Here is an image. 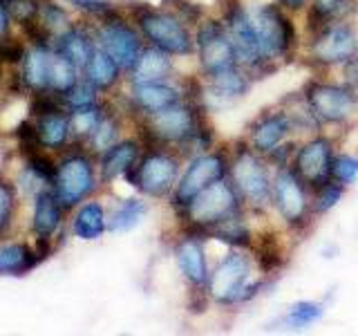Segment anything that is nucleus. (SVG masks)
Instances as JSON below:
<instances>
[{
    "label": "nucleus",
    "instance_id": "nucleus-1",
    "mask_svg": "<svg viewBox=\"0 0 358 336\" xmlns=\"http://www.w3.org/2000/svg\"><path fill=\"white\" fill-rule=\"evenodd\" d=\"M255 258L242 249L231 246V251L210 269L206 294L222 307H235L253 300L268 285L266 278H255Z\"/></svg>",
    "mask_w": 358,
    "mask_h": 336
},
{
    "label": "nucleus",
    "instance_id": "nucleus-2",
    "mask_svg": "<svg viewBox=\"0 0 358 336\" xmlns=\"http://www.w3.org/2000/svg\"><path fill=\"white\" fill-rule=\"evenodd\" d=\"M229 179L238 190L246 211H266L271 206L273 173L271 162L251 148L246 139L235 141L229 162Z\"/></svg>",
    "mask_w": 358,
    "mask_h": 336
},
{
    "label": "nucleus",
    "instance_id": "nucleus-3",
    "mask_svg": "<svg viewBox=\"0 0 358 336\" xmlns=\"http://www.w3.org/2000/svg\"><path fill=\"white\" fill-rule=\"evenodd\" d=\"M253 36L262 59L275 65V61H289L298 45V31L289 11L278 3H253L246 7Z\"/></svg>",
    "mask_w": 358,
    "mask_h": 336
},
{
    "label": "nucleus",
    "instance_id": "nucleus-4",
    "mask_svg": "<svg viewBox=\"0 0 358 336\" xmlns=\"http://www.w3.org/2000/svg\"><path fill=\"white\" fill-rule=\"evenodd\" d=\"M238 211H244V204L238 195V190L231 184L229 177H222L213 182L204 190L188 202L184 209L175 211L177 218L182 220L184 231L201 233L208 238V233L222 224L227 218L235 216Z\"/></svg>",
    "mask_w": 358,
    "mask_h": 336
},
{
    "label": "nucleus",
    "instance_id": "nucleus-5",
    "mask_svg": "<svg viewBox=\"0 0 358 336\" xmlns=\"http://www.w3.org/2000/svg\"><path fill=\"white\" fill-rule=\"evenodd\" d=\"M134 25L143 41L173 56H188L195 52V31L171 9H155L137 3L132 7Z\"/></svg>",
    "mask_w": 358,
    "mask_h": 336
},
{
    "label": "nucleus",
    "instance_id": "nucleus-6",
    "mask_svg": "<svg viewBox=\"0 0 358 336\" xmlns=\"http://www.w3.org/2000/svg\"><path fill=\"white\" fill-rule=\"evenodd\" d=\"M182 175V155L168 146H145L139 162L126 175L128 182L148 197H171Z\"/></svg>",
    "mask_w": 358,
    "mask_h": 336
},
{
    "label": "nucleus",
    "instance_id": "nucleus-7",
    "mask_svg": "<svg viewBox=\"0 0 358 336\" xmlns=\"http://www.w3.org/2000/svg\"><path fill=\"white\" fill-rule=\"evenodd\" d=\"M300 94L320 126H345L358 115V92L347 83L311 78Z\"/></svg>",
    "mask_w": 358,
    "mask_h": 336
},
{
    "label": "nucleus",
    "instance_id": "nucleus-8",
    "mask_svg": "<svg viewBox=\"0 0 358 336\" xmlns=\"http://www.w3.org/2000/svg\"><path fill=\"white\" fill-rule=\"evenodd\" d=\"M271 206L278 211L289 229L305 231L311 218V188L302 182L298 173L289 166H280L273 173V188H271Z\"/></svg>",
    "mask_w": 358,
    "mask_h": 336
},
{
    "label": "nucleus",
    "instance_id": "nucleus-9",
    "mask_svg": "<svg viewBox=\"0 0 358 336\" xmlns=\"http://www.w3.org/2000/svg\"><path fill=\"white\" fill-rule=\"evenodd\" d=\"M195 52L201 78H210L240 65L233 38L222 18H201L195 29Z\"/></svg>",
    "mask_w": 358,
    "mask_h": 336
},
{
    "label": "nucleus",
    "instance_id": "nucleus-10",
    "mask_svg": "<svg viewBox=\"0 0 358 336\" xmlns=\"http://www.w3.org/2000/svg\"><path fill=\"white\" fill-rule=\"evenodd\" d=\"M229 162L231 153L227 148H213L190 157L188 166L179 175V182L171 195V206L175 211L184 209L199 190H204L222 177H229Z\"/></svg>",
    "mask_w": 358,
    "mask_h": 336
},
{
    "label": "nucleus",
    "instance_id": "nucleus-11",
    "mask_svg": "<svg viewBox=\"0 0 358 336\" xmlns=\"http://www.w3.org/2000/svg\"><path fill=\"white\" fill-rule=\"evenodd\" d=\"M52 190L63 209H74L81 202H85L96 190V173L92 157L83 150L63 157V162L56 164Z\"/></svg>",
    "mask_w": 358,
    "mask_h": 336
},
{
    "label": "nucleus",
    "instance_id": "nucleus-12",
    "mask_svg": "<svg viewBox=\"0 0 358 336\" xmlns=\"http://www.w3.org/2000/svg\"><path fill=\"white\" fill-rule=\"evenodd\" d=\"M358 54V34L345 18L331 20L318 31L311 34L307 59L313 67H336L345 65Z\"/></svg>",
    "mask_w": 358,
    "mask_h": 336
},
{
    "label": "nucleus",
    "instance_id": "nucleus-13",
    "mask_svg": "<svg viewBox=\"0 0 358 336\" xmlns=\"http://www.w3.org/2000/svg\"><path fill=\"white\" fill-rule=\"evenodd\" d=\"M94 41L101 50H106L112 59L119 63L123 72H130L143 52V36L130 22L121 16V11L112 9L110 14L101 18L96 27Z\"/></svg>",
    "mask_w": 358,
    "mask_h": 336
},
{
    "label": "nucleus",
    "instance_id": "nucleus-14",
    "mask_svg": "<svg viewBox=\"0 0 358 336\" xmlns=\"http://www.w3.org/2000/svg\"><path fill=\"white\" fill-rule=\"evenodd\" d=\"M222 20L233 38L240 65L246 67L253 78H262L264 74H271L275 70V65L266 63L262 59L260 50H257L255 36H253L249 16H246V7L240 0H222Z\"/></svg>",
    "mask_w": 358,
    "mask_h": 336
},
{
    "label": "nucleus",
    "instance_id": "nucleus-15",
    "mask_svg": "<svg viewBox=\"0 0 358 336\" xmlns=\"http://www.w3.org/2000/svg\"><path fill=\"white\" fill-rule=\"evenodd\" d=\"M334 157V139L327 134H316L305 144L296 146V153L291 157V168L313 190L331 179Z\"/></svg>",
    "mask_w": 358,
    "mask_h": 336
},
{
    "label": "nucleus",
    "instance_id": "nucleus-16",
    "mask_svg": "<svg viewBox=\"0 0 358 336\" xmlns=\"http://www.w3.org/2000/svg\"><path fill=\"white\" fill-rule=\"evenodd\" d=\"M206 235L182 231L179 240L175 242V260L184 280L188 283L193 294H206L210 267L206 255Z\"/></svg>",
    "mask_w": 358,
    "mask_h": 336
},
{
    "label": "nucleus",
    "instance_id": "nucleus-17",
    "mask_svg": "<svg viewBox=\"0 0 358 336\" xmlns=\"http://www.w3.org/2000/svg\"><path fill=\"white\" fill-rule=\"evenodd\" d=\"M294 130H296V123L291 119L287 108L266 110L249 126L246 141L251 144L253 150L268 157L271 153H275L280 146L289 141Z\"/></svg>",
    "mask_w": 358,
    "mask_h": 336
},
{
    "label": "nucleus",
    "instance_id": "nucleus-18",
    "mask_svg": "<svg viewBox=\"0 0 358 336\" xmlns=\"http://www.w3.org/2000/svg\"><path fill=\"white\" fill-rule=\"evenodd\" d=\"M182 99H186L184 83L177 85L173 83V78H168V81H152V83H134L130 90V104L143 117L157 115V112L179 104Z\"/></svg>",
    "mask_w": 358,
    "mask_h": 336
},
{
    "label": "nucleus",
    "instance_id": "nucleus-19",
    "mask_svg": "<svg viewBox=\"0 0 358 336\" xmlns=\"http://www.w3.org/2000/svg\"><path fill=\"white\" fill-rule=\"evenodd\" d=\"M141 157V141L137 139H123L117 141L115 146H110L106 153H101L99 160V171L103 182H115L117 177H126L134 164Z\"/></svg>",
    "mask_w": 358,
    "mask_h": 336
},
{
    "label": "nucleus",
    "instance_id": "nucleus-20",
    "mask_svg": "<svg viewBox=\"0 0 358 336\" xmlns=\"http://www.w3.org/2000/svg\"><path fill=\"white\" fill-rule=\"evenodd\" d=\"M130 83H152V81H168L175 74V61L173 54H168L159 48H143L141 56L128 72Z\"/></svg>",
    "mask_w": 358,
    "mask_h": 336
},
{
    "label": "nucleus",
    "instance_id": "nucleus-21",
    "mask_svg": "<svg viewBox=\"0 0 358 336\" xmlns=\"http://www.w3.org/2000/svg\"><path fill=\"white\" fill-rule=\"evenodd\" d=\"M52 246L31 249L25 242H11L0 246V276H25L50 255Z\"/></svg>",
    "mask_w": 358,
    "mask_h": 336
},
{
    "label": "nucleus",
    "instance_id": "nucleus-22",
    "mask_svg": "<svg viewBox=\"0 0 358 336\" xmlns=\"http://www.w3.org/2000/svg\"><path fill=\"white\" fill-rule=\"evenodd\" d=\"M255 78L251 72L242 65H235L227 72H220L210 78H204V85L210 92V97H217L220 101H235L242 99L251 90Z\"/></svg>",
    "mask_w": 358,
    "mask_h": 336
},
{
    "label": "nucleus",
    "instance_id": "nucleus-23",
    "mask_svg": "<svg viewBox=\"0 0 358 336\" xmlns=\"http://www.w3.org/2000/svg\"><path fill=\"white\" fill-rule=\"evenodd\" d=\"M96 48V41L81 27H67L63 34L56 36L54 52L63 54L72 65H76L78 70H85V65L90 63Z\"/></svg>",
    "mask_w": 358,
    "mask_h": 336
},
{
    "label": "nucleus",
    "instance_id": "nucleus-24",
    "mask_svg": "<svg viewBox=\"0 0 358 336\" xmlns=\"http://www.w3.org/2000/svg\"><path fill=\"white\" fill-rule=\"evenodd\" d=\"M63 206L56 200L54 190H41L34 200V218H31V229L38 238L52 240V235L61 229L63 222Z\"/></svg>",
    "mask_w": 358,
    "mask_h": 336
},
{
    "label": "nucleus",
    "instance_id": "nucleus-25",
    "mask_svg": "<svg viewBox=\"0 0 358 336\" xmlns=\"http://www.w3.org/2000/svg\"><path fill=\"white\" fill-rule=\"evenodd\" d=\"M22 72L20 78L34 92H45L50 90V65H52V50L50 45H34L29 52L22 56Z\"/></svg>",
    "mask_w": 358,
    "mask_h": 336
},
{
    "label": "nucleus",
    "instance_id": "nucleus-26",
    "mask_svg": "<svg viewBox=\"0 0 358 336\" xmlns=\"http://www.w3.org/2000/svg\"><path fill=\"white\" fill-rule=\"evenodd\" d=\"M108 231V216L101 202H85L78 206L74 222H72V233L78 240H99L101 235Z\"/></svg>",
    "mask_w": 358,
    "mask_h": 336
},
{
    "label": "nucleus",
    "instance_id": "nucleus-27",
    "mask_svg": "<svg viewBox=\"0 0 358 336\" xmlns=\"http://www.w3.org/2000/svg\"><path fill=\"white\" fill-rule=\"evenodd\" d=\"M121 72L123 70L119 67V63L112 59L106 50H101L96 45L92 59H90V63L85 65V70H83V78H87V81L92 83L99 92H106V90H112L119 83Z\"/></svg>",
    "mask_w": 358,
    "mask_h": 336
},
{
    "label": "nucleus",
    "instance_id": "nucleus-28",
    "mask_svg": "<svg viewBox=\"0 0 358 336\" xmlns=\"http://www.w3.org/2000/svg\"><path fill=\"white\" fill-rule=\"evenodd\" d=\"M36 130H38L43 148L59 150L72 137L70 115H65L63 110L50 112V115H41L36 117Z\"/></svg>",
    "mask_w": 358,
    "mask_h": 336
},
{
    "label": "nucleus",
    "instance_id": "nucleus-29",
    "mask_svg": "<svg viewBox=\"0 0 358 336\" xmlns=\"http://www.w3.org/2000/svg\"><path fill=\"white\" fill-rule=\"evenodd\" d=\"M220 240L229 246H242V249H251L255 235L249 227V218H246V209L238 211L235 216L227 218L222 224L208 233V240Z\"/></svg>",
    "mask_w": 358,
    "mask_h": 336
},
{
    "label": "nucleus",
    "instance_id": "nucleus-30",
    "mask_svg": "<svg viewBox=\"0 0 358 336\" xmlns=\"http://www.w3.org/2000/svg\"><path fill=\"white\" fill-rule=\"evenodd\" d=\"M324 312V302H318V300H298L294 302L282 316L278 318L275 325H280L282 330H289V332H305L309 330L311 325H316L322 321Z\"/></svg>",
    "mask_w": 358,
    "mask_h": 336
},
{
    "label": "nucleus",
    "instance_id": "nucleus-31",
    "mask_svg": "<svg viewBox=\"0 0 358 336\" xmlns=\"http://www.w3.org/2000/svg\"><path fill=\"white\" fill-rule=\"evenodd\" d=\"M145 213H148V204H145L143 200H139V197L121 200L108 216V231H112V233L132 231L145 218Z\"/></svg>",
    "mask_w": 358,
    "mask_h": 336
},
{
    "label": "nucleus",
    "instance_id": "nucleus-32",
    "mask_svg": "<svg viewBox=\"0 0 358 336\" xmlns=\"http://www.w3.org/2000/svg\"><path fill=\"white\" fill-rule=\"evenodd\" d=\"M350 7H354V0H311L307 14V31L313 34L331 20H341Z\"/></svg>",
    "mask_w": 358,
    "mask_h": 336
},
{
    "label": "nucleus",
    "instance_id": "nucleus-33",
    "mask_svg": "<svg viewBox=\"0 0 358 336\" xmlns=\"http://www.w3.org/2000/svg\"><path fill=\"white\" fill-rule=\"evenodd\" d=\"M78 67L72 65L70 61L65 59L63 54L52 52V65H50V90L56 92L59 97H63L65 92L78 83Z\"/></svg>",
    "mask_w": 358,
    "mask_h": 336
},
{
    "label": "nucleus",
    "instance_id": "nucleus-34",
    "mask_svg": "<svg viewBox=\"0 0 358 336\" xmlns=\"http://www.w3.org/2000/svg\"><path fill=\"white\" fill-rule=\"evenodd\" d=\"M106 108L101 104H94L90 108H81V110H72L70 112V126H72V137L76 141H87L94 134V130L99 128L101 119L106 115Z\"/></svg>",
    "mask_w": 358,
    "mask_h": 336
},
{
    "label": "nucleus",
    "instance_id": "nucleus-35",
    "mask_svg": "<svg viewBox=\"0 0 358 336\" xmlns=\"http://www.w3.org/2000/svg\"><path fill=\"white\" fill-rule=\"evenodd\" d=\"M345 184L336 182V179H329L322 186L311 190V211L313 216H324V213L334 211L338 206V202L345 197Z\"/></svg>",
    "mask_w": 358,
    "mask_h": 336
},
{
    "label": "nucleus",
    "instance_id": "nucleus-36",
    "mask_svg": "<svg viewBox=\"0 0 358 336\" xmlns=\"http://www.w3.org/2000/svg\"><path fill=\"white\" fill-rule=\"evenodd\" d=\"M119 132H121V123L117 119V115H112V112L108 110L103 119H101L99 128L94 130L92 137L87 139L90 148H92L94 153H106L110 146H115L119 141Z\"/></svg>",
    "mask_w": 358,
    "mask_h": 336
},
{
    "label": "nucleus",
    "instance_id": "nucleus-37",
    "mask_svg": "<svg viewBox=\"0 0 358 336\" xmlns=\"http://www.w3.org/2000/svg\"><path fill=\"white\" fill-rule=\"evenodd\" d=\"M36 20L50 34H56V36H59V34H63L67 27H70V16H67V11L61 5L52 3V0L38 5V16H36Z\"/></svg>",
    "mask_w": 358,
    "mask_h": 336
},
{
    "label": "nucleus",
    "instance_id": "nucleus-38",
    "mask_svg": "<svg viewBox=\"0 0 358 336\" xmlns=\"http://www.w3.org/2000/svg\"><path fill=\"white\" fill-rule=\"evenodd\" d=\"M63 104L72 110H81V108H90L99 104V90L87 81V78H83V81H78L70 92H65L63 97Z\"/></svg>",
    "mask_w": 358,
    "mask_h": 336
},
{
    "label": "nucleus",
    "instance_id": "nucleus-39",
    "mask_svg": "<svg viewBox=\"0 0 358 336\" xmlns=\"http://www.w3.org/2000/svg\"><path fill=\"white\" fill-rule=\"evenodd\" d=\"M331 179L345 186H352L358 182V155L352 153H338L334 157L331 166Z\"/></svg>",
    "mask_w": 358,
    "mask_h": 336
},
{
    "label": "nucleus",
    "instance_id": "nucleus-40",
    "mask_svg": "<svg viewBox=\"0 0 358 336\" xmlns=\"http://www.w3.org/2000/svg\"><path fill=\"white\" fill-rule=\"evenodd\" d=\"M14 209H16V188L7 179L0 177V233L11 224Z\"/></svg>",
    "mask_w": 358,
    "mask_h": 336
},
{
    "label": "nucleus",
    "instance_id": "nucleus-41",
    "mask_svg": "<svg viewBox=\"0 0 358 336\" xmlns=\"http://www.w3.org/2000/svg\"><path fill=\"white\" fill-rule=\"evenodd\" d=\"M166 9H171L173 14H177L188 25H199L201 18H204V11H201V5L190 3V0H164Z\"/></svg>",
    "mask_w": 358,
    "mask_h": 336
},
{
    "label": "nucleus",
    "instance_id": "nucleus-42",
    "mask_svg": "<svg viewBox=\"0 0 358 336\" xmlns=\"http://www.w3.org/2000/svg\"><path fill=\"white\" fill-rule=\"evenodd\" d=\"M67 3H72V7L85 11V14H92V16H99L103 18L106 14H110L115 5L110 3V0H67Z\"/></svg>",
    "mask_w": 358,
    "mask_h": 336
},
{
    "label": "nucleus",
    "instance_id": "nucleus-43",
    "mask_svg": "<svg viewBox=\"0 0 358 336\" xmlns=\"http://www.w3.org/2000/svg\"><path fill=\"white\" fill-rule=\"evenodd\" d=\"M343 83H347L358 92V54L343 65Z\"/></svg>",
    "mask_w": 358,
    "mask_h": 336
},
{
    "label": "nucleus",
    "instance_id": "nucleus-44",
    "mask_svg": "<svg viewBox=\"0 0 358 336\" xmlns=\"http://www.w3.org/2000/svg\"><path fill=\"white\" fill-rule=\"evenodd\" d=\"M307 3H309V0H278V5L282 9H287V11H291V14H294V11L305 9Z\"/></svg>",
    "mask_w": 358,
    "mask_h": 336
},
{
    "label": "nucleus",
    "instance_id": "nucleus-45",
    "mask_svg": "<svg viewBox=\"0 0 358 336\" xmlns=\"http://www.w3.org/2000/svg\"><path fill=\"white\" fill-rule=\"evenodd\" d=\"M9 22H11V16L7 11V5H5V0H0V36H5Z\"/></svg>",
    "mask_w": 358,
    "mask_h": 336
}]
</instances>
